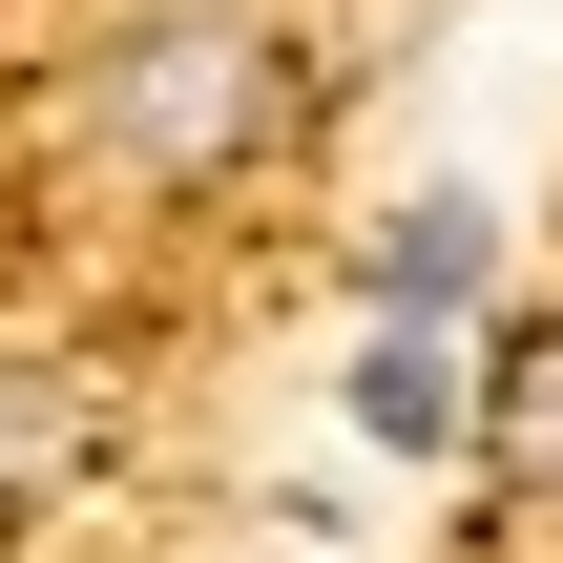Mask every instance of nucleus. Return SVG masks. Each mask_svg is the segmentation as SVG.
I'll return each instance as SVG.
<instances>
[{
	"label": "nucleus",
	"mask_w": 563,
	"mask_h": 563,
	"mask_svg": "<svg viewBox=\"0 0 563 563\" xmlns=\"http://www.w3.org/2000/svg\"><path fill=\"white\" fill-rule=\"evenodd\" d=\"M481 397H501V376H481L439 313H376V334H355V418H376L397 460H460V439H481Z\"/></svg>",
	"instance_id": "2"
},
{
	"label": "nucleus",
	"mask_w": 563,
	"mask_h": 563,
	"mask_svg": "<svg viewBox=\"0 0 563 563\" xmlns=\"http://www.w3.org/2000/svg\"><path fill=\"white\" fill-rule=\"evenodd\" d=\"M481 439H501L522 481H563V334H522V355H501V397H481Z\"/></svg>",
	"instance_id": "4"
},
{
	"label": "nucleus",
	"mask_w": 563,
	"mask_h": 563,
	"mask_svg": "<svg viewBox=\"0 0 563 563\" xmlns=\"http://www.w3.org/2000/svg\"><path fill=\"white\" fill-rule=\"evenodd\" d=\"M460 292H481V209L439 188V209H397V230H376V313H439V334H460Z\"/></svg>",
	"instance_id": "3"
},
{
	"label": "nucleus",
	"mask_w": 563,
	"mask_h": 563,
	"mask_svg": "<svg viewBox=\"0 0 563 563\" xmlns=\"http://www.w3.org/2000/svg\"><path fill=\"white\" fill-rule=\"evenodd\" d=\"M272 146H292V42L230 21V0L125 21L104 84H84V167H104V188H251Z\"/></svg>",
	"instance_id": "1"
}]
</instances>
